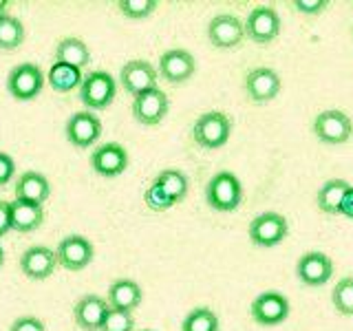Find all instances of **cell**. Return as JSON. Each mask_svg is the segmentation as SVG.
<instances>
[{"mask_svg": "<svg viewBox=\"0 0 353 331\" xmlns=\"http://www.w3.org/2000/svg\"><path fill=\"white\" fill-rule=\"evenodd\" d=\"M188 188H190V183H188V177L181 170L165 168L148 185L143 201L154 212H163V210H170L172 205L183 201L188 197Z\"/></svg>", "mask_w": 353, "mask_h": 331, "instance_id": "6da1fadb", "label": "cell"}, {"mask_svg": "<svg viewBox=\"0 0 353 331\" xmlns=\"http://www.w3.org/2000/svg\"><path fill=\"white\" fill-rule=\"evenodd\" d=\"M80 102L91 110H104L115 102L117 97V80L108 71H91L82 77L77 88Z\"/></svg>", "mask_w": 353, "mask_h": 331, "instance_id": "7a4b0ae2", "label": "cell"}, {"mask_svg": "<svg viewBox=\"0 0 353 331\" xmlns=\"http://www.w3.org/2000/svg\"><path fill=\"white\" fill-rule=\"evenodd\" d=\"M243 201V185L234 172L221 170L205 185V203L216 212H232Z\"/></svg>", "mask_w": 353, "mask_h": 331, "instance_id": "3957f363", "label": "cell"}, {"mask_svg": "<svg viewBox=\"0 0 353 331\" xmlns=\"http://www.w3.org/2000/svg\"><path fill=\"white\" fill-rule=\"evenodd\" d=\"M47 84V75H44L42 66L36 62H20L7 75V91L18 102H31L36 99Z\"/></svg>", "mask_w": 353, "mask_h": 331, "instance_id": "277c9868", "label": "cell"}, {"mask_svg": "<svg viewBox=\"0 0 353 331\" xmlns=\"http://www.w3.org/2000/svg\"><path fill=\"white\" fill-rule=\"evenodd\" d=\"M232 132V119L221 113V110H210L203 113L194 121L192 126V139L196 146H201L205 150H219L223 148Z\"/></svg>", "mask_w": 353, "mask_h": 331, "instance_id": "5b68a950", "label": "cell"}, {"mask_svg": "<svg viewBox=\"0 0 353 331\" xmlns=\"http://www.w3.org/2000/svg\"><path fill=\"white\" fill-rule=\"evenodd\" d=\"M64 137L75 148H91L102 137V121L91 110L73 113L64 124Z\"/></svg>", "mask_w": 353, "mask_h": 331, "instance_id": "8992f818", "label": "cell"}, {"mask_svg": "<svg viewBox=\"0 0 353 331\" xmlns=\"http://www.w3.org/2000/svg\"><path fill=\"white\" fill-rule=\"evenodd\" d=\"M287 232H290V225H287V219L283 214L263 212L259 217H254L248 234L256 248H274L285 241Z\"/></svg>", "mask_w": 353, "mask_h": 331, "instance_id": "52a82bcc", "label": "cell"}, {"mask_svg": "<svg viewBox=\"0 0 353 331\" xmlns=\"http://www.w3.org/2000/svg\"><path fill=\"white\" fill-rule=\"evenodd\" d=\"M252 320L261 327H276L290 316V301L281 292H263L252 301Z\"/></svg>", "mask_w": 353, "mask_h": 331, "instance_id": "ba28073f", "label": "cell"}, {"mask_svg": "<svg viewBox=\"0 0 353 331\" xmlns=\"http://www.w3.org/2000/svg\"><path fill=\"white\" fill-rule=\"evenodd\" d=\"M95 257V248L93 243L82 234H69L64 237L58 248H55V259L58 265H62L64 270L69 272H80L86 265H91Z\"/></svg>", "mask_w": 353, "mask_h": 331, "instance_id": "9c48e42d", "label": "cell"}, {"mask_svg": "<svg viewBox=\"0 0 353 331\" xmlns=\"http://www.w3.org/2000/svg\"><path fill=\"white\" fill-rule=\"evenodd\" d=\"M245 36L256 44H270L281 33V16L274 7H254L243 22Z\"/></svg>", "mask_w": 353, "mask_h": 331, "instance_id": "30bf717a", "label": "cell"}, {"mask_svg": "<svg viewBox=\"0 0 353 331\" xmlns=\"http://www.w3.org/2000/svg\"><path fill=\"white\" fill-rule=\"evenodd\" d=\"M170 110V99L161 88H150L132 97V117L143 126H157Z\"/></svg>", "mask_w": 353, "mask_h": 331, "instance_id": "8fae6325", "label": "cell"}, {"mask_svg": "<svg viewBox=\"0 0 353 331\" xmlns=\"http://www.w3.org/2000/svg\"><path fill=\"white\" fill-rule=\"evenodd\" d=\"M314 132L323 143H345L353 132V121L342 110H323L314 119Z\"/></svg>", "mask_w": 353, "mask_h": 331, "instance_id": "7c38bea8", "label": "cell"}, {"mask_svg": "<svg viewBox=\"0 0 353 331\" xmlns=\"http://www.w3.org/2000/svg\"><path fill=\"white\" fill-rule=\"evenodd\" d=\"M157 82H159L157 69L148 60H130L119 71V84L132 97L146 93L150 88H157Z\"/></svg>", "mask_w": 353, "mask_h": 331, "instance_id": "4fadbf2b", "label": "cell"}, {"mask_svg": "<svg viewBox=\"0 0 353 331\" xmlns=\"http://www.w3.org/2000/svg\"><path fill=\"white\" fill-rule=\"evenodd\" d=\"M281 75L276 73L270 66H256L245 75V82H243V88H245L248 97L254 104H268L272 99L281 93Z\"/></svg>", "mask_w": 353, "mask_h": 331, "instance_id": "5bb4252c", "label": "cell"}, {"mask_svg": "<svg viewBox=\"0 0 353 331\" xmlns=\"http://www.w3.org/2000/svg\"><path fill=\"white\" fill-rule=\"evenodd\" d=\"M196 71V60L190 51L185 49H170L161 53L157 75L168 84H181L188 82Z\"/></svg>", "mask_w": 353, "mask_h": 331, "instance_id": "9a60e30c", "label": "cell"}, {"mask_svg": "<svg viewBox=\"0 0 353 331\" xmlns=\"http://www.w3.org/2000/svg\"><path fill=\"white\" fill-rule=\"evenodd\" d=\"M128 161H130L128 150L121 146V143H115V141L102 143V146L95 148L91 154V168L99 177H104V179L119 177L128 168Z\"/></svg>", "mask_w": 353, "mask_h": 331, "instance_id": "2e32d148", "label": "cell"}, {"mask_svg": "<svg viewBox=\"0 0 353 331\" xmlns=\"http://www.w3.org/2000/svg\"><path fill=\"white\" fill-rule=\"evenodd\" d=\"M208 40L216 49H234L245 38L243 22L232 14H219L208 25Z\"/></svg>", "mask_w": 353, "mask_h": 331, "instance_id": "e0dca14e", "label": "cell"}, {"mask_svg": "<svg viewBox=\"0 0 353 331\" xmlns=\"http://www.w3.org/2000/svg\"><path fill=\"white\" fill-rule=\"evenodd\" d=\"M296 274L303 285L320 287L329 283L331 276H334V261L323 252H307L301 257V261H298Z\"/></svg>", "mask_w": 353, "mask_h": 331, "instance_id": "ac0fdd59", "label": "cell"}, {"mask_svg": "<svg viewBox=\"0 0 353 331\" xmlns=\"http://www.w3.org/2000/svg\"><path fill=\"white\" fill-rule=\"evenodd\" d=\"M58 268V259H55V250H49L47 245H31L22 252L20 257V270L25 276L33 281H44Z\"/></svg>", "mask_w": 353, "mask_h": 331, "instance_id": "d6986e66", "label": "cell"}, {"mask_svg": "<svg viewBox=\"0 0 353 331\" xmlns=\"http://www.w3.org/2000/svg\"><path fill=\"white\" fill-rule=\"evenodd\" d=\"M108 309L110 307L106 303V298L97 296V294H84L73 307L75 325L82 331H99Z\"/></svg>", "mask_w": 353, "mask_h": 331, "instance_id": "ffe728a7", "label": "cell"}, {"mask_svg": "<svg viewBox=\"0 0 353 331\" xmlns=\"http://www.w3.org/2000/svg\"><path fill=\"white\" fill-rule=\"evenodd\" d=\"M14 194H16V201L33 203V205H44V201H47L49 194H51V183H49V179L42 172L27 170V172H22L16 179Z\"/></svg>", "mask_w": 353, "mask_h": 331, "instance_id": "44dd1931", "label": "cell"}, {"mask_svg": "<svg viewBox=\"0 0 353 331\" xmlns=\"http://www.w3.org/2000/svg\"><path fill=\"white\" fill-rule=\"evenodd\" d=\"M143 292L141 287L132 279H117L108 287V307L110 309H121V312H130L141 305Z\"/></svg>", "mask_w": 353, "mask_h": 331, "instance_id": "7402d4cb", "label": "cell"}, {"mask_svg": "<svg viewBox=\"0 0 353 331\" xmlns=\"http://www.w3.org/2000/svg\"><path fill=\"white\" fill-rule=\"evenodd\" d=\"M44 221V205H33V203H22V201H11L9 203V225L11 230L22 232H33L42 225Z\"/></svg>", "mask_w": 353, "mask_h": 331, "instance_id": "603a6c76", "label": "cell"}, {"mask_svg": "<svg viewBox=\"0 0 353 331\" xmlns=\"http://www.w3.org/2000/svg\"><path fill=\"white\" fill-rule=\"evenodd\" d=\"M55 62L60 64H69L73 69H84L91 62V51L80 38H64L58 42L55 47Z\"/></svg>", "mask_w": 353, "mask_h": 331, "instance_id": "cb8c5ba5", "label": "cell"}, {"mask_svg": "<svg viewBox=\"0 0 353 331\" xmlns=\"http://www.w3.org/2000/svg\"><path fill=\"white\" fill-rule=\"evenodd\" d=\"M82 77L84 75L80 69H73V66H69V64L53 62L49 73H47V84L53 88L55 93H71V91H75V88H80Z\"/></svg>", "mask_w": 353, "mask_h": 331, "instance_id": "d4e9b609", "label": "cell"}, {"mask_svg": "<svg viewBox=\"0 0 353 331\" xmlns=\"http://www.w3.org/2000/svg\"><path fill=\"white\" fill-rule=\"evenodd\" d=\"M349 188H351V183L345 179H329L327 183H323L318 194H316L318 210H323L325 214H338L342 197H345V192L349 190Z\"/></svg>", "mask_w": 353, "mask_h": 331, "instance_id": "484cf974", "label": "cell"}, {"mask_svg": "<svg viewBox=\"0 0 353 331\" xmlns=\"http://www.w3.org/2000/svg\"><path fill=\"white\" fill-rule=\"evenodd\" d=\"M25 25L16 16H3L0 18V51H16L25 42Z\"/></svg>", "mask_w": 353, "mask_h": 331, "instance_id": "4316f807", "label": "cell"}, {"mask_svg": "<svg viewBox=\"0 0 353 331\" xmlns=\"http://www.w3.org/2000/svg\"><path fill=\"white\" fill-rule=\"evenodd\" d=\"M181 331H219V316L210 307H194L183 318Z\"/></svg>", "mask_w": 353, "mask_h": 331, "instance_id": "83f0119b", "label": "cell"}, {"mask_svg": "<svg viewBox=\"0 0 353 331\" xmlns=\"http://www.w3.org/2000/svg\"><path fill=\"white\" fill-rule=\"evenodd\" d=\"M331 303H334L340 314H353V276H347V279L336 283V290L331 294Z\"/></svg>", "mask_w": 353, "mask_h": 331, "instance_id": "f1b7e54d", "label": "cell"}, {"mask_svg": "<svg viewBox=\"0 0 353 331\" xmlns=\"http://www.w3.org/2000/svg\"><path fill=\"white\" fill-rule=\"evenodd\" d=\"M117 9L130 20H143L157 9V0H117Z\"/></svg>", "mask_w": 353, "mask_h": 331, "instance_id": "f546056e", "label": "cell"}, {"mask_svg": "<svg viewBox=\"0 0 353 331\" xmlns=\"http://www.w3.org/2000/svg\"><path fill=\"white\" fill-rule=\"evenodd\" d=\"M135 329V318L130 312H121V309H108L99 331H132Z\"/></svg>", "mask_w": 353, "mask_h": 331, "instance_id": "4dcf8cb0", "label": "cell"}, {"mask_svg": "<svg viewBox=\"0 0 353 331\" xmlns=\"http://www.w3.org/2000/svg\"><path fill=\"white\" fill-rule=\"evenodd\" d=\"M9 331H47V327L36 316H20L11 323Z\"/></svg>", "mask_w": 353, "mask_h": 331, "instance_id": "1f68e13d", "label": "cell"}, {"mask_svg": "<svg viewBox=\"0 0 353 331\" xmlns=\"http://www.w3.org/2000/svg\"><path fill=\"white\" fill-rule=\"evenodd\" d=\"M14 174H16V161L11 159V154L0 150V188L9 185Z\"/></svg>", "mask_w": 353, "mask_h": 331, "instance_id": "d6a6232c", "label": "cell"}, {"mask_svg": "<svg viewBox=\"0 0 353 331\" xmlns=\"http://www.w3.org/2000/svg\"><path fill=\"white\" fill-rule=\"evenodd\" d=\"M294 7L301 11V14H320L327 7V0H296Z\"/></svg>", "mask_w": 353, "mask_h": 331, "instance_id": "836d02e7", "label": "cell"}, {"mask_svg": "<svg viewBox=\"0 0 353 331\" xmlns=\"http://www.w3.org/2000/svg\"><path fill=\"white\" fill-rule=\"evenodd\" d=\"M338 214H345V217L353 219V185L345 192V197H342V203H340V212Z\"/></svg>", "mask_w": 353, "mask_h": 331, "instance_id": "e575fe53", "label": "cell"}, {"mask_svg": "<svg viewBox=\"0 0 353 331\" xmlns=\"http://www.w3.org/2000/svg\"><path fill=\"white\" fill-rule=\"evenodd\" d=\"M9 230H11V225H9V203L0 201V239H3Z\"/></svg>", "mask_w": 353, "mask_h": 331, "instance_id": "d590c367", "label": "cell"}, {"mask_svg": "<svg viewBox=\"0 0 353 331\" xmlns=\"http://www.w3.org/2000/svg\"><path fill=\"white\" fill-rule=\"evenodd\" d=\"M7 9H9V0H0V18L7 16Z\"/></svg>", "mask_w": 353, "mask_h": 331, "instance_id": "8d00e7d4", "label": "cell"}, {"mask_svg": "<svg viewBox=\"0 0 353 331\" xmlns=\"http://www.w3.org/2000/svg\"><path fill=\"white\" fill-rule=\"evenodd\" d=\"M3 263H5V250L0 248V268H3Z\"/></svg>", "mask_w": 353, "mask_h": 331, "instance_id": "74e56055", "label": "cell"}, {"mask_svg": "<svg viewBox=\"0 0 353 331\" xmlns=\"http://www.w3.org/2000/svg\"><path fill=\"white\" fill-rule=\"evenodd\" d=\"M141 331H150V329H141Z\"/></svg>", "mask_w": 353, "mask_h": 331, "instance_id": "f35d334b", "label": "cell"}]
</instances>
